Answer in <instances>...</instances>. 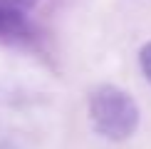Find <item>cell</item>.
<instances>
[{
  "instance_id": "1",
  "label": "cell",
  "mask_w": 151,
  "mask_h": 149,
  "mask_svg": "<svg viewBox=\"0 0 151 149\" xmlns=\"http://www.w3.org/2000/svg\"><path fill=\"white\" fill-rule=\"evenodd\" d=\"M92 127L106 139H127L139 124V107L124 90L102 85L89 95Z\"/></svg>"
},
{
  "instance_id": "2",
  "label": "cell",
  "mask_w": 151,
  "mask_h": 149,
  "mask_svg": "<svg viewBox=\"0 0 151 149\" xmlns=\"http://www.w3.org/2000/svg\"><path fill=\"white\" fill-rule=\"evenodd\" d=\"M35 5V0H0V35L17 37L27 33V10Z\"/></svg>"
},
{
  "instance_id": "3",
  "label": "cell",
  "mask_w": 151,
  "mask_h": 149,
  "mask_svg": "<svg viewBox=\"0 0 151 149\" xmlns=\"http://www.w3.org/2000/svg\"><path fill=\"white\" fill-rule=\"evenodd\" d=\"M139 62H141V72L146 74V80L151 82V42H149V45L141 50V55H139Z\"/></svg>"
},
{
  "instance_id": "4",
  "label": "cell",
  "mask_w": 151,
  "mask_h": 149,
  "mask_svg": "<svg viewBox=\"0 0 151 149\" xmlns=\"http://www.w3.org/2000/svg\"><path fill=\"white\" fill-rule=\"evenodd\" d=\"M0 149H15L12 144H0Z\"/></svg>"
}]
</instances>
